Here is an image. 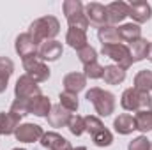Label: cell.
Returning <instances> with one entry per match:
<instances>
[{
    "label": "cell",
    "instance_id": "21",
    "mask_svg": "<svg viewBox=\"0 0 152 150\" xmlns=\"http://www.w3.org/2000/svg\"><path fill=\"white\" fill-rule=\"evenodd\" d=\"M117 32H118L120 42H133L142 37V28L136 23H124L117 28Z\"/></svg>",
    "mask_w": 152,
    "mask_h": 150
},
{
    "label": "cell",
    "instance_id": "18",
    "mask_svg": "<svg viewBox=\"0 0 152 150\" xmlns=\"http://www.w3.org/2000/svg\"><path fill=\"white\" fill-rule=\"evenodd\" d=\"M113 129L118 134H131L133 131H136V124H134V117L129 113H122L113 120Z\"/></svg>",
    "mask_w": 152,
    "mask_h": 150
},
{
    "label": "cell",
    "instance_id": "17",
    "mask_svg": "<svg viewBox=\"0 0 152 150\" xmlns=\"http://www.w3.org/2000/svg\"><path fill=\"white\" fill-rule=\"evenodd\" d=\"M62 85H64V90L66 92H71V94H78L85 88L87 85V78L83 73H69V74L64 76L62 79Z\"/></svg>",
    "mask_w": 152,
    "mask_h": 150
},
{
    "label": "cell",
    "instance_id": "12",
    "mask_svg": "<svg viewBox=\"0 0 152 150\" xmlns=\"http://www.w3.org/2000/svg\"><path fill=\"white\" fill-rule=\"evenodd\" d=\"M129 16L133 18V21L136 25L140 23H147L152 18V7L149 2L145 0H134L129 4Z\"/></svg>",
    "mask_w": 152,
    "mask_h": 150
},
{
    "label": "cell",
    "instance_id": "37",
    "mask_svg": "<svg viewBox=\"0 0 152 150\" xmlns=\"http://www.w3.org/2000/svg\"><path fill=\"white\" fill-rule=\"evenodd\" d=\"M69 150H87V149H85V147H76V149H75V147H71Z\"/></svg>",
    "mask_w": 152,
    "mask_h": 150
},
{
    "label": "cell",
    "instance_id": "34",
    "mask_svg": "<svg viewBox=\"0 0 152 150\" xmlns=\"http://www.w3.org/2000/svg\"><path fill=\"white\" fill-rule=\"evenodd\" d=\"M67 129H69L71 134H75V136H81V134L85 133V122H83V117H80V115H73L71 120H69V124H67Z\"/></svg>",
    "mask_w": 152,
    "mask_h": 150
},
{
    "label": "cell",
    "instance_id": "2",
    "mask_svg": "<svg viewBox=\"0 0 152 150\" xmlns=\"http://www.w3.org/2000/svg\"><path fill=\"white\" fill-rule=\"evenodd\" d=\"M85 99L94 104L96 113L99 117H110L115 111V104H117L115 103V95L112 92H108V90H103L99 87H94V88L87 90Z\"/></svg>",
    "mask_w": 152,
    "mask_h": 150
},
{
    "label": "cell",
    "instance_id": "5",
    "mask_svg": "<svg viewBox=\"0 0 152 150\" xmlns=\"http://www.w3.org/2000/svg\"><path fill=\"white\" fill-rule=\"evenodd\" d=\"M101 53H103L104 57L112 58V60L115 62V66L122 67L124 71L129 69V67L133 66V58H131V53H129L127 44L118 42V44H108V46H103V48H101Z\"/></svg>",
    "mask_w": 152,
    "mask_h": 150
},
{
    "label": "cell",
    "instance_id": "19",
    "mask_svg": "<svg viewBox=\"0 0 152 150\" xmlns=\"http://www.w3.org/2000/svg\"><path fill=\"white\" fill-rule=\"evenodd\" d=\"M149 41L143 37L136 39V41H133V42H129V53H131V58H133V64L134 62H140V60H143V58H147V53H149Z\"/></svg>",
    "mask_w": 152,
    "mask_h": 150
},
{
    "label": "cell",
    "instance_id": "30",
    "mask_svg": "<svg viewBox=\"0 0 152 150\" xmlns=\"http://www.w3.org/2000/svg\"><path fill=\"white\" fill-rule=\"evenodd\" d=\"M11 113L21 117L30 115V99H14V103L11 104Z\"/></svg>",
    "mask_w": 152,
    "mask_h": 150
},
{
    "label": "cell",
    "instance_id": "38",
    "mask_svg": "<svg viewBox=\"0 0 152 150\" xmlns=\"http://www.w3.org/2000/svg\"><path fill=\"white\" fill-rule=\"evenodd\" d=\"M149 150H152V141H151V147H149Z\"/></svg>",
    "mask_w": 152,
    "mask_h": 150
},
{
    "label": "cell",
    "instance_id": "23",
    "mask_svg": "<svg viewBox=\"0 0 152 150\" xmlns=\"http://www.w3.org/2000/svg\"><path fill=\"white\" fill-rule=\"evenodd\" d=\"M12 73H14V62L9 57H0V94L5 92Z\"/></svg>",
    "mask_w": 152,
    "mask_h": 150
},
{
    "label": "cell",
    "instance_id": "4",
    "mask_svg": "<svg viewBox=\"0 0 152 150\" xmlns=\"http://www.w3.org/2000/svg\"><path fill=\"white\" fill-rule=\"evenodd\" d=\"M62 9H64L66 20L69 23V28H80V30L87 32L88 20L85 16V5L80 0H66L62 4Z\"/></svg>",
    "mask_w": 152,
    "mask_h": 150
},
{
    "label": "cell",
    "instance_id": "22",
    "mask_svg": "<svg viewBox=\"0 0 152 150\" xmlns=\"http://www.w3.org/2000/svg\"><path fill=\"white\" fill-rule=\"evenodd\" d=\"M66 42H67L73 50L80 51V50L85 48L87 42H88L87 32H85V30H80V28H69L67 34H66Z\"/></svg>",
    "mask_w": 152,
    "mask_h": 150
},
{
    "label": "cell",
    "instance_id": "27",
    "mask_svg": "<svg viewBox=\"0 0 152 150\" xmlns=\"http://www.w3.org/2000/svg\"><path fill=\"white\" fill-rule=\"evenodd\" d=\"M134 124H136V131H140L143 134L151 133L152 131V110L151 111H136Z\"/></svg>",
    "mask_w": 152,
    "mask_h": 150
},
{
    "label": "cell",
    "instance_id": "26",
    "mask_svg": "<svg viewBox=\"0 0 152 150\" xmlns=\"http://www.w3.org/2000/svg\"><path fill=\"white\" fill-rule=\"evenodd\" d=\"M133 88L149 94L152 90V71H149V69L140 71L138 74L134 76V87H133Z\"/></svg>",
    "mask_w": 152,
    "mask_h": 150
},
{
    "label": "cell",
    "instance_id": "14",
    "mask_svg": "<svg viewBox=\"0 0 152 150\" xmlns=\"http://www.w3.org/2000/svg\"><path fill=\"white\" fill-rule=\"evenodd\" d=\"M71 117H73L71 111H67V110L62 108L60 104H55V106H51V110H50V113H48L46 118H48V124H50L51 127H67Z\"/></svg>",
    "mask_w": 152,
    "mask_h": 150
},
{
    "label": "cell",
    "instance_id": "9",
    "mask_svg": "<svg viewBox=\"0 0 152 150\" xmlns=\"http://www.w3.org/2000/svg\"><path fill=\"white\" fill-rule=\"evenodd\" d=\"M85 16L88 20V25L94 27H104L108 25V14H106V5L97 4V2H90L85 5Z\"/></svg>",
    "mask_w": 152,
    "mask_h": 150
},
{
    "label": "cell",
    "instance_id": "24",
    "mask_svg": "<svg viewBox=\"0 0 152 150\" xmlns=\"http://www.w3.org/2000/svg\"><path fill=\"white\" fill-rule=\"evenodd\" d=\"M97 39L101 41L103 46H108V44H118L120 37H118V32L113 25H104L97 30Z\"/></svg>",
    "mask_w": 152,
    "mask_h": 150
},
{
    "label": "cell",
    "instance_id": "8",
    "mask_svg": "<svg viewBox=\"0 0 152 150\" xmlns=\"http://www.w3.org/2000/svg\"><path fill=\"white\" fill-rule=\"evenodd\" d=\"M41 94V88H39V83H36L30 76L23 74L18 78L16 81V87H14V95L16 99H32Z\"/></svg>",
    "mask_w": 152,
    "mask_h": 150
},
{
    "label": "cell",
    "instance_id": "16",
    "mask_svg": "<svg viewBox=\"0 0 152 150\" xmlns=\"http://www.w3.org/2000/svg\"><path fill=\"white\" fill-rule=\"evenodd\" d=\"M20 117L11 111L0 113V136H9L14 134L20 127Z\"/></svg>",
    "mask_w": 152,
    "mask_h": 150
},
{
    "label": "cell",
    "instance_id": "3",
    "mask_svg": "<svg viewBox=\"0 0 152 150\" xmlns=\"http://www.w3.org/2000/svg\"><path fill=\"white\" fill-rule=\"evenodd\" d=\"M120 106L126 111H151L152 110V97L147 92H140L136 88L124 90L120 97Z\"/></svg>",
    "mask_w": 152,
    "mask_h": 150
},
{
    "label": "cell",
    "instance_id": "36",
    "mask_svg": "<svg viewBox=\"0 0 152 150\" xmlns=\"http://www.w3.org/2000/svg\"><path fill=\"white\" fill-rule=\"evenodd\" d=\"M147 58H149V60L152 62V42L149 44V53H147Z\"/></svg>",
    "mask_w": 152,
    "mask_h": 150
},
{
    "label": "cell",
    "instance_id": "35",
    "mask_svg": "<svg viewBox=\"0 0 152 150\" xmlns=\"http://www.w3.org/2000/svg\"><path fill=\"white\" fill-rule=\"evenodd\" d=\"M151 147V140H147V136H138V138H134L133 141H129V145H127V150H149Z\"/></svg>",
    "mask_w": 152,
    "mask_h": 150
},
{
    "label": "cell",
    "instance_id": "39",
    "mask_svg": "<svg viewBox=\"0 0 152 150\" xmlns=\"http://www.w3.org/2000/svg\"><path fill=\"white\" fill-rule=\"evenodd\" d=\"M12 150H25V149H12Z\"/></svg>",
    "mask_w": 152,
    "mask_h": 150
},
{
    "label": "cell",
    "instance_id": "20",
    "mask_svg": "<svg viewBox=\"0 0 152 150\" xmlns=\"http://www.w3.org/2000/svg\"><path fill=\"white\" fill-rule=\"evenodd\" d=\"M51 110V103L46 95L39 94L36 97L30 99V115H36V117H48V113Z\"/></svg>",
    "mask_w": 152,
    "mask_h": 150
},
{
    "label": "cell",
    "instance_id": "25",
    "mask_svg": "<svg viewBox=\"0 0 152 150\" xmlns=\"http://www.w3.org/2000/svg\"><path fill=\"white\" fill-rule=\"evenodd\" d=\"M103 79L108 85H118L126 79V71L118 66H106L103 73Z\"/></svg>",
    "mask_w": 152,
    "mask_h": 150
},
{
    "label": "cell",
    "instance_id": "28",
    "mask_svg": "<svg viewBox=\"0 0 152 150\" xmlns=\"http://www.w3.org/2000/svg\"><path fill=\"white\" fill-rule=\"evenodd\" d=\"M58 99H60V106L62 108H66L67 111H76L78 110V106H80V103H78V95L76 94H71V92H60V95H58Z\"/></svg>",
    "mask_w": 152,
    "mask_h": 150
},
{
    "label": "cell",
    "instance_id": "33",
    "mask_svg": "<svg viewBox=\"0 0 152 150\" xmlns=\"http://www.w3.org/2000/svg\"><path fill=\"white\" fill-rule=\"evenodd\" d=\"M83 74L85 78H90V79H99L103 78V73H104V67L99 64V62H92V64H87L83 66Z\"/></svg>",
    "mask_w": 152,
    "mask_h": 150
},
{
    "label": "cell",
    "instance_id": "11",
    "mask_svg": "<svg viewBox=\"0 0 152 150\" xmlns=\"http://www.w3.org/2000/svg\"><path fill=\"white\" fill-rule=\"evenodd\" d=\"M62 44L58 41H44L39 44V51H37V58L42 62H55L62 57Z\"/></svg>",
    "mask_w": 152,
    "mask_h": 150
},
{
    "label": "cell",
    "instance_id": "1",
    "mask_svg": "<svg viewBox=\"0 0 152 150\" xmlns=\"http://www.w3.org/2000/svg\"><path fill=\"white\" fill-rule=\"evenodd\" d=\"M60 32V23L55 16H42L30 23L28 34L37 41L39 44L44 41H53Z\"/></svg>",
    "mask_w": 152,
    "mask_h": 150
},
{
    "label": "cell",
    "instance_id": "13",
    "mask_svg": "<svg viewBox=\"0 0 152 150\" xmlns=\"http://www.w3.org/2000/svg\"><path fill=\"white\" fill-rule=\"evenodd\" d=\"M106 14H108V25H117L122 23L129 16V4L126 2H112L106 5Z\"/></svg>",
    "mask_w": 152,
    "mask_h": 150
},
{
    "label": "cell",
    "instance_id": "31",
    "mask_svg": "<svg viewBox=\"0 0 152 150\" xmlns=\"http://www.w3.org/2000/svg\"><path fill=\"white\" fill-rule=\"evenodd\" d=\"M92 141H94L96 147H110V145L113 143V134L104 127L103 131H99L97 134L92 136Z\"/></svg>",
    "mask_w": 152,
    "mask_h": 150
},
{
    "label": "cell",
    "instance_id": "15",
    "mask_svg": "<svg viewBox=\"0 0 152 150\" xmlns=\"http://www.w3.org/2000/svg\"><path fill=\"white\" fill-rule=\"evenodd\" d=\"M41 145L48 150H69L71 143L58 133H44L41 138Z\"/></svg>",
    "mask_w": 152,
    "mask_h": 150
},
{
    "label": "cell",
    "instance_id": "10",
    "mask_svg": "<svg viewBox=\"0 0 152 150\" xmlns=\"http://www.w3.org/2000/svg\"><path fill=\"white\" fill-rule=\"evenodd\" d=\"M44 134V129L37 125V124H20L18 131L14 133L16 140L21 143H34V141H41Z\"/></svg>",
    "mask_w": 152,
    "mask_h": 150
},
{
    "label": "cell",
    "instance_id": "29",
    "mask_svg": "<svg viewBox=\"0 0 152 150\" xmlns=\"http://www.w3.org/2000/svg\"><path fill=\"white\" fill-rule=\"evenodd\" d=\"M83 122H85V131H87V133H90V136H94V134H97L99 131H103V129H104V124L101 122V118H99V117L87 115V117H83Z\"/></svg>",
    "mask_w": 152,
    "mask_h": 150
},
{
    "label": "cell",
    "instance_id": "32",
    "mask_svg": "<svg viewBox=\"0 0 152 150\" xmlns=\"http://www.w3.org/2000/svg\"><path fill=\"white\" fill-rule=\"evenodd\" d=\"M78 58H80V62L83 64V66H87V64H92V62H97V51L92 48V46H85V48H81L80 51H78Z\"/></svg>",
    "mask_w": 152,
    "mask_h": 150
},
{
    "label": "cell",
    "instance_id": "6",
    "mask_svg": "<svg viewBox=\"0 0 152 150\" xmlns=\"http://www.w3.org/2000/svg\"><path fill=\"white\" fill-rule=\"evenodd\" d=\"M14 50H16V53L21 57V60L34 58V57H37L39 42L32 37L28 32H25V34H20V36L16 37V41H14Z\"/></svg>",
    "mask_w": 152,
    "mask_h": 150
},
{
    "label": "cell",
    "instance_id": "7",
    "mask_svg": "<svg viewBox=\"0 0 152 150\" xmlns=\"http://www.w3.org/2000/svg\"><path fill=\"white\" fill-rule=\"evenodd\" d=\"M23 69H25V74L30 76L36 83H44L50 78V67L42 60H39L37 57L23 60Z\"/></svg>",
    "mask_w": 152,
    "mask_h": 150
}]
</instances>
